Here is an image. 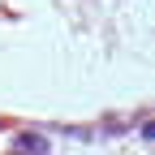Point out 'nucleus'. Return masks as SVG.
<instances>
[{
    "label": "nucleus",
    "mask_w": 155,
    "mask_h": 155,
    "mask_svg": "<svg viewBox=\"0 0 155 155\" xmlns=\"http://www.w3.org/2000/svg\"><path fill=\"white\" fill-rule=\"evenodd\" d=\"M17 147H22V151H43V138H35V134H26V138H17Z\"/></svg>",
    "instance_id": "1"
}]
</instances>
